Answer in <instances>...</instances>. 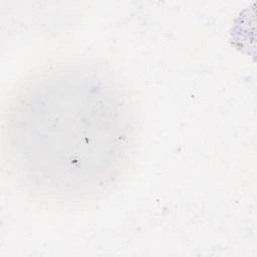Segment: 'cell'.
<instances>
[{"instance_id": "cell-1", "label": "cell", "mask_w": 257, "mask_h": 257, "mask_svg": "<svg viewBox=\"0 0 257 257\" xmlns=\"http://www.w3.org/2000/svg\"><path fill=\"white\" fill-rule=\"evenodd\" d=\"M135 128L128 99L111 74L68 64L34 77L12 100L9 154L34 191L54 200L88 201L122 175Z\"/></svg>"}]
</instances>
